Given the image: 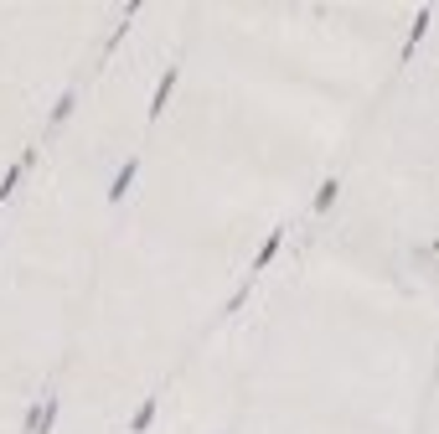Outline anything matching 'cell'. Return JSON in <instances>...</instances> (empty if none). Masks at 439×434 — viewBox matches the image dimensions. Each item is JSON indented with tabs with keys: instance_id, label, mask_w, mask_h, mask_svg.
<instances>
[{
	"instance_id": "cell-1",
	"label": "cell",
	"mask_w": 439,
	"mask_h": 434,
	"mask_svg": "<svg viewBox=\"0 0 439 434\" xmlns=\"http://www.w3.org/2000/svg\"><path fill=\"white\" fill-rule=\"evenodd\" d=\"M135 176H140V156H129V161L114 171V181H109V202H124L129 186H135Z\"/></svg>"
},
{
	"instance_id": "cell-2",
	"label": "cell",
	"mask_w": 439,
	"mask_h": 434,
	"mask_svg": "<svg viewBox=\"0 0 439 434\" xmlns=\"http://www.w3.org/2000/svg\"><path fill=\"white\" fill-rule=\"evenodd\" d=\"M176 78H181V68H166V73H161L156 94H150V108H145L150 119H161V114H166V104H171V89H176Z\"/></svg>"
},
{
	"instance_id": "cell-3",
	"label": "cell",
	"mask_w": 439,
	"mask_h": 434,
	"mask_svg": "<svg viewBox=\"0 0 439 434\" xmlns=\"http://www.w3.org/2000/svg\"><path fill=\"white\" fill-rule=\"evenodd\" d=\"M31 166H36V150H21V161H16V166L6 171V176H0V202H6V197H11V191L21 186V176H26V171H31Z\"/></svg>"
},
{
	"instance_id": "cell-4",
	"label": "cell",
	"mask_w": 439,
	"mask_h": 434,
	"mask_svg": "<svg viewBox=\"0 0 439 434\" xmlns=\"http://www.w3.org/2000/svg\"><path fill=\"white\" fill-rule=\"evenodd\" d=\"M279 243H284V228H274L269 238H263V248H258V258H253V269H248V279H258L263 269L274 264V253H279Z\"/></svg>"
},
{
	"instance_id": "cell-5",
	"label": "cell",
	"mask_w": 439,
	"mask_h": 434,
	"mask_svg": "<svg viewBox=\"0 0 439 434\" xmlns=\"http://www.w3.org/2000/svg\"><path fill=\"white\" fill-rule=\"evenodd\" d=\"M429 21H434V11L424 6V11H419V21L408 26V41H403V62H408L413 52H419V41H424V31H429Z\"/></svg>"
},
{
	"instance_id": "cell-6",
	"label": "cell",
	"mask_w": 439,
	"mask_h": 434,
	"mask_svg": "<svg viewBox=\"0 0 439 434\" xmlns=\"http://www.w3.org/2000/svg\"><path fill=\"white\" fill-rule=\"evenodd\" d=\"M156 408H161V398H145V403H140V414L129 419V434H145L150 424H156Z\"/></svg>"
},
{
	"instance_id": "cell-7",
	"label": "cell",
	"mask_w": 439,
	"mask_h": 434,
	"mask_svg": "<svg viewBox=\"0 0 439 434\" xmlns=\"http://www.w3.org/2000/svg\"><path fill=\"white\" fill-rule=\"evenodd\" d=\"M73 108H78V89H62V94H57V104H52V124H62V119L73 114Z\"/></svg>"
},
{
	"instance_id": "cell-8",
	"label": "cell",
	"mask_w": 439,
	"mask_h": 434,
	"mask_svg": "<svg viewBox=\"0 0 439 434\" xmlns=\"http://www.w3.org/2000/svg\"><path fill=\"white\" fill-rule=\"evenodd\" d=\"M336 191H341V181H336V176H326V181H321V191H316V212H331Z\"/></svg>"
},
{
	"instance_id": "cell-9",
	"label": "cell",
	"mask_w": 439,
	"mask_h": 434,
	"mask_svg": "<svg viewBox=\"0 0 439 434\" xmlns=\"http://www.w3.org/2000/svg\"><path fill=\"white\" fill-rule=\"evenodd\" d=\"M253 295V279H243V290H238L233 300H228V306H223V316H238V311H243V300Z\"/></svg>"
}]
</instances>
